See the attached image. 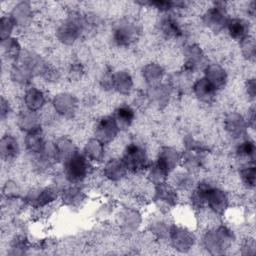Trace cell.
Listing matches in <instances>:
<instances>
[{
  "instance_id": "obj_1",
  "label": "cell",
  "mask_w": 256,
  "mask_h": 256,
  "mask_svg": "<svg viewBox=\"0 0 256 256\" xmlns=\"http://www.w3.org/2000/svg\"><path fill=\"white\" fill-rule=\"evenodd\" d=\"M235 240L234 232L225 225H218L208 229L202 236L204 249L212 254H224L232 246Z\"/></svg>"
},
{
  "instance_id": "obj_2",
  "label": "cell",
  "mask_w": 256,
  "mask_h": 256,
  "mask_svg": "<svg viewBox=\"0 0 256 256\" xmlns=\"http://www.w3.org/2000/svg\"><path fill=\"white\" fill-rule=\"evenodd\" d=\"M91 161L83 152L76 150L66 161L63 162V173L65 179L70 184L83 182L92 170Z\"/></svg>"
},
{
  "instance_id": "obj_3",
  "label": "cell",
  "mask_w": 256,
  "mask_h": 256,
  "mask_svg": "<svg viewBox=\"0 0 256 256\" xmlns=\"http://www.w3.org/2000/svg\"><path fill=\"white\" fill-rule=\"evenodd\" d=\"M85 28V19L78 13L69 15L57 28L56 37L64 45L74 44Z\"/></svg>"
},
{
  "instance_id": "obj_4",
  "label": "cell",
  "mask_w": 256,
  "mask_h": 256,
  "mask_svg": "<svg viewBox=\"0 0 256 256\" xmlns=\"http://www.w3.org/2000/svg\"><path fill=\"white\" fill-rule=\"evenodd\" d=\"M121 160L128 172L132 173L142 172L146 170L150 164L146 148L142 144L136 142H132L126 146Z\"/></svg>"
},
{
  "instance_id": "obj_5",
  "label": "cell",
  "mask_w": 256,
  "mask_h": 256,
  "mask_svg": "<svg viewBox=\"0 0 256 256\" xmlns=\"http://www.w3.org/2000/svg\"><path fill=\"white\" fill-rule=\"evenodd\" d=\"M185 145L186 148L181 153L180 164L185 171L191 174L198 172L204 164L206 150L202 145L193 139H189Z\"/></svg>"
},
{
  "instance_id": "obj_6",
  "label": "cell",
  "mask_w": 256,
  "mask_h": 256,
  "mask_svg": "<svg viewBox=\"0 0 256 256\" xmlns=\"http://www.w3.org/2000/svg\"><path fill=\"white\" fill-rule=\"evenodd\" d=\"M171 246L179 252H188L195 244L196 237L187 226L180 224H171L168 237Z\"/></svg>"
},
{
  "instance_id": "obj_7",
  "label": "cell",
  "mask_w": 256,
  "mask_h": 256,
  "mask_svg": "<svg viewBox=\"0 0 256 256\" xmlns=\"http://www.w3.org/2000/svg\"><path fill=\"white\" fill-rule=\"evenodd\" d=\"M140 35L139 25L130 19L120 21L112 33L113 42L119 47H128L133 44Z\"/></svg>"
},
{
  "instance_id": "obj_8",
  "label": "cell",
  "mask_w": 256,
  "mask_h": 256,
  "mask_svg": "<svg viewBox=\"0 0 256 256\" xmlns=\"http://www.w3.org/2000/svg\"><path fill=\"white\" fill-rule=\"evenodd\" d=\"M228 20L229 17L224 2H214L213 6L207 9L202 17L204 25L215 33L226 29Z\"/></svg>"
},
{
  "instance_id": "obj_9",
  "label": "cell",
  "mask_w": 256,
  "mask_h": 256,
  "mask_svg": "<svg viewBox=\"0 0 256 256\" xmlns=\"http://www.w3.org/2000/svg\"><path fill=\"white\" fill-rule=\"evenodd\" d=\"M58 198H60V192L55 187H38L30 189L26 196L25 201L28 205L36 209H43L50 206Z\"/></svg>"
},
{
  "instance_id": "obj_10",
  "label": "cell",
  "mask_w": 256,
  "mask_h": 256,
  "mask_svg": "<svg viewBox=\"0 0 256 256\" xmlns=\"http://www.w3.org/2000/svg\"><path fill=\"white\" fill-rule=\"evenodd\" d=\"M179 200L178 191L167 181L154 185L153 201L160 209L170 210L177 206Z\"/></svg>"
},
{
  "instance_id": "obj_11",
  "label": "cell",
  "mask_w": 256,
  "mask_h": 256,
  "mask_svg": "<svg viewBox=\"0 0 256 256\" xmlns=\"http://www.w3.org/2000/svg\"><path fill=\"white\" fill-rule=\"evenodd\" d=\"M119 128L111 116H103L101 117L94 128V136L104 145H107L115 140L119 133Z\"/></svg>"
},
{
  "instance_id": "obj_12",
  "label": "cell",
  "mask_w": 256,
  "mask_h": 256,
  "mask_svg": "<svg viewBox=\"0 0 256 256\" xmlns=\"http://www.w3.org/2000/svg\"><path fill=\"white\" fill-rule=\"evenodd\" d=\"M184 67L183 69L193 73L200 68H204L206 64V56L202 48L195 43L188 44L184 47Z\"/></svg>"
},
{
  "instance_id": "obj_13",
  "label": "cell",
  "mask_w": 256,
  "mask_h": 256,
  "mask_svg": "<svg viewBox=\"0 0 256 256\" xmlns=\"http://www.w3.org/2000/svg\"><path fill=\"white\" fill-rule=\"evenodd\" d=\"M248 124L246 118L238 112H230L224 118V129L233 139H242L247 135Z\"/></svg>"
},
{
  "instance_id": "obj_14",
  "label": "cell",
  "mask_w": 256,
  "mask_h": 256,
  "mask_svg": "<svg viewBox=\"0 0 256 256\" xmlns=\"http://www.w3.org/2000/svg\"><path fill=\"white\" fill-rule=\"evenodd\" d=\"M206 207H208L216 215H223L229 207L228 194L221 188H218L212 184L208 191Z\"/></svg>"
},
{
  "instance_id": "obj_15",
  "label": "cell",
  "mask_w": 256,
  "mask_h": 256,
  "mask_svg": "<svg viewBox=\"0 0 256 256\" xmlns=\"http://www.w3.org/2000/svg\"><path fill=\"white\" fill-rule=\"evenodd\" d=\"M52 106L58 115L72 117L77 111L78 100L73 94L63 92L55 95L52 100Z\"/></svg>"
},
{
  "instance_id": "obj_16",
  "label": "cell",
  "mask_w": 256,
  "mask_h": 256,
  "mask_svg": "<svg viewBox=\"0 0 256 256\" xmlns=\"http://www.w3.org/2000/svg\"><path fill=\"white\" fill-rule=\"evenodd\" d=\"M180 161L181 153L177 149L171 146H162L158 152L155 162L170 174L180 164Z\"/></svg>"
},
{
  "instance_id": "obj_17",
  "label": "cell",
  "mask_w": 256,
  "mask_h": 256,
  "mask_svg": "<svg viewBox=\"0 0 256 256\" xmlns=\"http://www.w3.org/2000/svg\"><path fill=\"white\" fill-rule=\"evenodd\" d=\"M203 77L216 89V91L222 89L226 85L228 79L225 68L217 63L207 64L204 67Z\"/></svg>"
},
{
  "instance_id": "obj_18",
  "label": "cell",
  "mask_w": 256,
  "mask_h": 256,
  "mask_svg": "<svg viewBox=\"0 0 256 256\" xmlns=\"http://www.w3.org/2000/svg\"><path fill=\"white\" fill-rule=\"evenodd\" d=\"M76 150L77 149L72 140L64 136L56 139L50 148L54 161L62 163L66 161Z\"/></svg>"
},
{
  "instance_id": "obj_19",
  "label": "cell",
  "mask_w": 256,
  "mask_h": 256,
  "mask_svg": "<svg viewBox=\"0 0 256 256\" xmlns=\"http://www.w3.org/2000/svg\"><path fill=\"white\" fill-rule=\"evenodd\" d=\"M158 29L160 33L168 39H177L183 35V30L179 21L173 15L168 13H165V15L160 18Z\"/></svg>"
},
{
  "instance_id": "obj_20",
  "label": "cell",
  "mask_w": 256,
  "mask_h": 256,
  "mask_svg": "<svg viewBox=\"0 0 256 256\" xmlns=\"http://www.w3.org/2000/svg\"><path fill=\"white\" fill-rule=\"evenodd\" d=\"M24 145L26 150L32 155H38L44 152L47 148L45 137L42 128H38L26 133L24 138Z\"/></svg>"
},
{
  "instance_id": "obj_21",
  "label": "cell",
  "mask_w": 256,
  "mask_h": 256,
  "mask_svg": "<svg viewBox=\"0 0 256 256\" xmlns=\"http://www.w3.org/2000/svg\"><path fill=\"white\" fill-rule=\"evenodd\" d=\"M192 92L198 101L205 104L212 103L217 93L216 89L204 77L197 79L192 84Z\"/></svg>"
},
{
  "instance_id": "obj_22",
  "label": "cell",
  "mask_w": 256,
  "mask_h": 256,
  "mask_svg": "<svg viewBox=\"0 0 256 256\" xmlns=\"http://www.w3.org/2000/svg\"><path fill=\"white\" fill-rule=\"evenodd\" d=\"M23 102L26 109L38 112L46 104V95L40 88L31 86L26 89L23 96Z\"/></svg>"
},
{
  "instance_id": "obj_23",
  "label": "cell",
  "mask_w": 256,
  "mask_h": 256,
  "mask_svg": "<svg viewBox=\"0 0 256 256\" xmlns=\"http://www.w3.org/2000/svg\"><path fill=\"white\" fill-rule=\"evenodd\" d=\"M226 29L229 36L238 42H241L248 36H250V25L249 22L243 18L234 17L229 18Z\"/></svg>"
},
{
  "instance_id": "obj_24",
  "label": "cell",
  "mask_w": 256,
  "mask_h": 256,
  "mask_svg": "<svg viewBox=\"0 0 256 256\" xmlns=\"http://www.w3.org/2000/svg\"><path fill=\"white\" fill-rule=\"evenodd\" d=\"M20 153V146L17 138L12 134H5L0 140V154L4 161L15 160Z\"/></svg>"
},
{
  "instance_id": "obj_25",
  "label": "cell",
  "mask_w": 256,
  "mask_h": 256,
  "mask_svg": "<svg viewBox=\"0 0 256 256\" xmlns=\"http://www.w3.org/2000/svg\"><path fill=\"white\" fill-rule=\"evenodd\" d=\"M10 17L13 19L16 26L25 27L29 25L33 19V9L31 4L26 1L17 3L12 9Z\"/></svg>"
},
{
  "instance_id": "obj_26",
  "label": "cell",
  "mask_w": 256,
  "mask_h": 256,
  "mask_svg": "<svg viewBox=\"0 0 256 256\" xmlns=\"http://www.w3.org/2000/svg\"><path fill=\"white\" fill-rule=\"evenodd\" d=\"M128 170L121 159H109L103 167V175L106 179L112 182H118L125 178Z\"/></svg>"
},
{
  "instance_id": "obj_27",
  "label": "cell",
  "mask_w": 256,
  "mask_h": 256,
  "mask_svg": "<svg viewBox=\"0 0 256 256\" xmlns=\"http://www.w3.org/2000/svg\"><path fill=\"white\" fill-rule=\"evenodd\" d=\"M171 93H172V88L169 86L168 83L166 84L160 83L150 87L147 93V96L149 98L150 103H154L158 107L163 108L169 103Z\"/></svg>"
},
{
  "instance_id": "obj_28",
  "label": "cell",
  "mask_w": 256,
  "mask_h": 256,
  "mask_svg": "<svg viewBox=\"0 0 256 256\" xmlns=\"http://www.w3.org/2000/svg\"><path fill=\"white\" fill-rule=\"evenodd\" d=\"M60 200L65 206L76 207L85 200V193L77 184H71L60 192Z\"/></svg>"
},
{
  "instance_id": "obj_29",
  "label": "cell",
  "mask_w": 256,
  "mask_h": 256,
  "mask_svg": "<svg viewBox=\"0 0 256 256\" xmlns=\"http://www.w3.org/2000/svg\"><path fill=\"white\" fill-rule=\"evenodd\" d=\"M133 89V79L129 72L119 70L113 73L112 90L121 95H128Z\"/></svg>"
},
{
  "instance_id": "obj_30",
  "label": "cell",
  "mask_w": 256,
  "mask_h": 256,
  "mask_svg": "<svg viewBox=\"0 0 256 256\" xmlns=\"http://www.w3.org/2000/svg\"><path fill=\"white\" fill-rule=\"evenodd\" d=\"M17 125L18 127L24 131L25 133L38 129L41 127L40 116L38 112L31 111L28 109H23L20 111L17 117Z\"/></svg>"
},
{
  "instance_id": "obj_31",
  "label": "cell",
  "mask_w": 256,
  "mask_h": 256,
  "mask_svg": "<svg viewBox=\"0 0 256 256\" xmlns=\"http://www.w3.org/2000/svg\"><path fill=\"white\" fill-rule=\"evenodd\" d=\"M141 223L140 213L132 208L124 209L120 214V227L125 233H132L138 229Z\"/></svg>"
},
{
  "instance_id": "obj_32",
  "label": "cell",
  "mask_w": 256,
  "mask_h": 256,
  "mask_svg": "<svg viewBox=\"0 0 256 256\" xmlns=\"http://www.w3.org/2000/svg\"><path fill=\"white\" fill-rule=\"evenodd\" d=\"M83 153L91 162L100 163L105 157V145L95 137L90 138L84 145Z\"/></svg>"
},
{
  "instance_id": "obj_33",
  "label": "cell",
  "mask_w": 256,
  "mask_h": 256,
  "mask_svg": "<svg viewBox=\"0 0 256 256\" xmlns=\"http://www.w3.org/2000/svg\"><path fill=\"white\" fill-rule=\"evenodd\" d=\"M141 73L144 81L149 85V87L160 84L165 75V71L163 67L156 62H151L146 64L142 68Z\"/></svg>"
},
{
  "instance_id": "obj_34",
  "label": "cell",
  "mask_w": 256,
  "mask_h": 256,
  "mask_svg": "<svg viewBox=\"0 0 256 256\" xmlns=\"http://www.w3.org/2000/svg\"><path fill=\"white\" fill-rule=\"evenodd\" d=\"M112 117L119 130H126L132 125L135 119V111L129 105H120L115 109Z\"/></svg>"
},
{
  "instance_id": "obj_35",
  "label": "cell",
  "mask_w": 256,
  "mask_h": 256,
  "mask_svg": "<svg viewBox=\"0 0 256 256\" xmlns=\"http://www.w3.org/2000/svg\"><path fill=\"white\" fill-rule=\"evenodd\" d=\"M211 185L212 184L208 181H202L198 183L197 186L192 190L191 196H190V202L193 208L200 210L206 207L207 195Z\"/></svg>"
},
{
  "instance_id": "obj_36",
  "label": "cell",
  "mask_w": 256,
  "mask_h": 256,
  "mask_svg": "<svg viewBox=\"0 0 256 256\" xmlns=\"http://www.w3.org/2000/svg\"><path fill=\"white\" fill-rule=\"evenodd\" d=\"M255 155H256L255 143L250 139L242 140L236 147V156L238 160H241L243 162V165L254 164Z\"/></svg>"
},
{
  "instance_id": "obj_37",
  "label": "cell",
  "mask_w": 256,
  "mask_h": 256,
  "mask_svg": "<svg viewBox=\"0 0 256 256\" xmlns=\"http://www.w3.org/2000/svg\"><path fill=\"white\" fill-rule=\"evenodd\" d=\"M10 77L12 81L19 85H28L34 75L24 64L16 61L10 70Z\"/></svg>"
},
{
  "instance_id": "obj_38",
  "label": "cell",
  "mask_w": 256,
  "mask_h": 256,
  "mask_svg": "<svg viewBox=\"0 0 256 256\" xmlns=\"http://www.w3.org/2000/svg\"><path fill=\"white\" fill-rule=\"evenodd\" d=\"M1 48L3 55L9 60L17 61L22 54V48L20 42L15 37H9L7 39L1 40Z\"/></svg>"
},
{
  "instance_id": "obj_39",
  "label": "cell",
  "mask_w": 256,
  "mask_h": 256,
  "mask_svg": "<svg viewBox=\"0 0 256 256\" xmlns=\"http://www.w3.org/2000/svg\"><path fill=\"white\" fill-rule=\"evenodd\" d=\"M191 74L192 73H190L184 69L181 71L175 72L170 76L168 84L172 88V90L177 89L179 91H183L184 89L187 88V86L189 84Z\"/></svg>"
},
{
  "instance_id": "obj_40",
  "label": "cell",
  "mask_w": 256,
  "mask_h": 256,
  "mask_svg": "<svg viewBox=\"0 0 256 256\" xmlns=\"http://www.w3.org/2000/svg\"><path fill=\"white\" fill-rule=\"evenodd\" d=\"M146 172H147L148 180L153 185H157V184L166 182L167 178L169 176V174L162 167H160L156 162L150 163L148 168L146 169Z\"/></svg>"
},
{
  "instance_id": "obj_41",
  "label": "cell",
  "mask_w": 256,
  "mask_h": 256,
  "mask_svg": "<svg viewBox=\"0 0 256 256\" xmlns=\"http://www.w3.org/2000/svg\"><path fill=\"white\" fill-rule=\"evenodd\" d=\"M239 176L244 186L248 189H254L256 183V167L254 164L243 165L239 170Z\"/></svg>"
},
{
  "instance_id": "obj_42",
  "label": "cell",
  "mask_w": 256,
  "mask_h": 256,
  "mask_svg": "<svg viewBox=\"0 0 256 256\" xmlns=\"http://www.w3.org/2000/svg\"><path fill=\"white\" fill-rule=\"evenodd\" d=\"M172 185L176 188L177 191H187L192 189L194 185L192 174L187 171L178 172L173 178Z\"/></svg>"
},
{
  "instance_id": "obj_43",
  "label": "cell",
  "mask_w": 256,
  "mask_h": 256,
  "mask_svg": "<svg viewBox=\"0 0 256 256\" xmlns=\"http://www.w3.org/2000/svg\"><path fill=\"white\" fill-rule=\"evenodd\" d=\"M240 43V49L242 55L249 61H254L256 57V43L254 38L250 35Z\"/></svg>"
},
{
  "instance_id": "obj_44",
  "label": "cell",
  "mask_w": 256,
  "mask_h": 256,
  "mask_svg": "<svg viewBox=\"0 0 256 256\" xmlns=\"http://www.w3.org/2000/svg\"><path fill=\"white\" fill-rule=\"evenodd\" d=\"M2 193L7 200L16 201L19 200L21 197V188L17 182L13 180H8L3 186Z\"/></svg>"
},
{
  "instance_id": "obj_45",
  "label": "cell",
  "mask_w": 256,
  "mask_h": 256,
  "mask_svg": "<svg viewBox=\"0 0 256 256\" xmlns=\"http://www.w3.org/2000/svg\"><path fill=\"white\" fill-rule=\"evenodd\" d=\"M16 24L14 23L13 19L8 16H2L0 20V38L1 40L7 39L11 37V34L15 28Z\"/></svg>"
},
{
  "instance_id": "obj_46",
  "label": "cell",
  "mask_w": 256,
  "mask_h": 256,
  "mask_svg": "<svg viewBox=\"0 0 256 256\" xmlns=\"http://www.w3.org/2000/svg\"><path fill=\"white\" fill-rule=\"evenodd\" d=\"M28 249V241L24 235H17L11 242V254L19 255L26 253Z\"/></svg>"
},
{
  "instance_id": "obj_47",
  "label": "cell",
  "mask_w": 256,
  "mask_h": 256,
  "mask_svg": "<svg viewBox=\"0 0 256 256\" xmlns=\"http://www.w3.org/2000/svg\"><path fill=\"white\" fill-rule=\"evenodd\" d=\"M169 227H170V225H168L166 222L159 220V221L154 222L151 225V232L159 238H165V237H168Z\"/></svg>"
},
{
  "instance_id": "obj_48",
  "label": "cell",
  "mask_w": 256,
  "mask_h": 256,
  "mask_svg": "<svg viewBox=\"0 0 256 256\" xmlns=\"http://www.w3.org/2000/svg\"><path fill=\"white\" fill-rule=\"evenodd\" d=\"M41 76L49 82H57L60 79V72L58 69L47 64Z\"/></svg>"
},
{
  "instance_id": "obj_49",
  "label": "cell",
  "mask_w": 256,
  "mask_h": 256,
  "mask_svg": "<svg viewBox=\"0 0 256 256\" xmlns=\"http://www.w3.org/2000/svg\"><path fill=\"white\" fill-rule=\"evenodd\" d=\"M256 253V243L253 238H247L241 245L242 255H254Z\"/></svg>"
},
{
  "instance_id": "obj_50",
  "label": "cell",
  "mask_w": 256,
  "mask_h": 256,
  "mask_svg": "<svg viewBox=\"0 0 256 256\" xmlns=\"http://www.w3.org/2000/svg\"><path fill=\"white\" fill-rule=\"evenodd\" d=\"M84 73L83 67L80 63H73L68 71V76L72 81H78L79 79H81L82 75Z\"/></svg>"
},
{
  "instance_id": "obj_51",
  "label": "cell",
  "mask_w": 256,
  "mask_h": 256,
  "mask_svg": "<svg viewBox=\"0 0 256 256\" xmlns=\"http://www.w3.org/2000/svg\"><path fill=\"white\" fill-rule=\"evenodd\" d=\"M113 71L108 70L103 73L101 79H100V84L105 90H112V80H113Z\"/></svg>"
},
{
  "instance_id": "obj_52",
  "label": "cell",
  "mask_w": 256,
  "mask_h": 256,
  "mask_svg": "<svg viewBox=\"0 0 256 256\" xmlns=\"http://www.w3.org/2000/svg\"><path fill=\"white\" fill-rule=\"evenodd\" d=\"M245 92L249 99L254 100L256 97V81L255 78H249L245 82Z\"/></svg>"
},
{
  "instance_id": "obj_53",
  "label": "cell",
  "mask_w": 256,
  "mask_h": 256,
  "mask_svg": "<svg viewBox=\"0 0 256 256\" xmlns=\"http://www.w3.org/2000/svg\"><path fill=\"white\" fill-rule=\"evenodd\" d=\"M10 104L8 102V100H6L3 96L1 97V100H0V117H1V120H5L6 117H8L9 113H10Z\"/></svg>"
},
{
  "instance_id": "obj_54",
  "label": "cell",
  "mask_w": 256,
  "mask_h": 256,
  "mask_svg": "<svg viewBox=\"0 0 256 256\" xmlns=\"http://www.w3.org/2000/svg\"><path fill=\"white\" fill-rule=\"evenodd\" d=\"M246 121L248 124V127L251 129H255L256 125V109L255 106H251L248 110V115L246 117Z\"/></svg>"
}]
</instances>
